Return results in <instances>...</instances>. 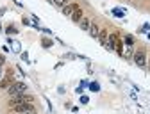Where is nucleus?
I'll use <instances>...</instances> for the list:
<instances>
[{"mask_svg":"<svg viewBox=\"0 0 150 114\" xmlns=\"http://www.w3.org/2000/svg\"><path fill=\"white\" fill-rule=\"evenodd\" d=\"M116 41H118V36H116V34H109L105 46H107L109 50H116Z\"/></svg>","mask_w":150,"mask_h":114,"instance_id":"obj_5","label":"nucleus"},{"mask_svg":"<svg viewBox=\"0 0 150 114\" xmlns=\"http://www.w3.org/2000/svg\"><path fill=\"white\" fill-rule=\"evenodd\" d=\"M20 103H34V96L32 94H27V93H22V94H16V96H11L9 100V107H16Z\"/></svg>","mask_w":150,"mask_h":114,"instance_id":"obj_1","label":"nucleus"},{"mask_svg":"<svg viewBox=\"0 0 150 114\" xmlns=\"http://www.w3.org/2000/svg\"><path fill=\"white\" fill-rule=\"evenodd\" d=\"M4 63H6V57H4V55H0V68L4 66Z\"/></svg>","mask_w":150,"mask_h":114,"instance_id":"obj_14","label":"nucleus"},{"mask_svg":"<svg viewBox=\"0 0 150 114\" xmlns=\"http://www.w3.org/2000/svg\"><path fill=\"white\" fill-rule=\"evenodd\" d=\"M79 25H81V29H82V30H89V25H91V20H88V18H82V20L79 22Z\"/></svg>","mask_w":150,"mask_h":114,"instance_id":"obj_10","label":"nucleus"},{"mask_svg":"<svg viewBox=\"0 0 150 114\" xmlns=\"http://www.w3.org/2000/svg\"><path fill=\"white\" fill-rule=\"evenodd\" d=\"M77 7H79L77 4H66V6L63 7V14H64V16H71V14H73V11L77 9Z\"/></svg>","mask_w":150,"mask_h":114,"instance_id":"obj_6","label":"nucleus"},{"mask_svg":"<svg viewBox=\"0 0 150 114\" xmlns=\"http://www.w3.org/2000/svg\"><path fill=\"white\" fill-rule=\"evenodd\" d=\"M98 39H100V43L105 46V43H107V32H105V30H100V34H98Z\"/></svg>","mask_w":150,"mask_h":114,"instance_id":"obj_11","label":"nucleus"},{"mask_svg":"<svg viewBox=\"0 0 150 114\" xmlns=\"http://www.w3.org/2000/svg\"><path fill=\"white\" fill-rule=\"evenodd\" d=\"M148 61H150V57H148Z\"/></svg>","mask_w":150,"mask_h":114,"instance_id":"obj_16","label":"nucleus"},{"mask_svg":"<svg viewBox=\"0 0 150 114\" xmlns=\"http://www.w3.org/2000/svg\"><path fill=\"white\" fill-rule=\"evenodd\" d=\"M16 114H36V107L34 103H20L16 107H11Z\"/></svg>","mask_w":150,"mask_h":114,"instance_id":"obj_3","label":"nucleus"},{"mask_svg":"<svg viewBox=\"0 0 150 114\" xmlns=\"http://www.w3.org/2000/svg\"><path fill=\"white\" fill-rule=\"evenodd\" d=\"M82 18H84V13H82V9H81V7H77V9L73 11V14H71V20H73L75 23H79Z\"/></svg>","mask_w":150,"mask_h":114,"instance_id":"obj_7","label":"nucleus"},{"mask_svg":"<svg viewBox=\"0 0 150 114\" xmlns=\"http://www.w3.org/2000/svg\"><path fill=\"white\" fill-rule=\"evenodd\" d=\"M134 63L139 66V68H145L146 66V53H145V50L143 48H139L138 52H134Z\"/></svg>","mask_w":150,"mask_h":114,"instance_id":"obj_4","label":"nucleus"},{"mask_svg":"<svg viewBox=\"0 0 150 114\" xmlns=\"http://www.w3.org/2000/svg\"><path fill=\"white\" fill-rule=\"evenodd\" d=\"M2 75H4V71H2V68H0V79H2Z\"/></svg>","mask_w":150,"mask_h":114,"instance_id":"obj_15","label":"nucleus"},{"mask_svg":"<svg viewBox=\"0 0 150 114\" xmlns=\"http://www.w3.org/2000/svg\"><path fill=\"white\" fill-rule=\"evenodd\" d=\"M98 34H100V27L97 23H91L89 25V36L91 37H98Z\"/></svg>","mask_w":150,"mask_h":114,"instance_id":"obj_8","label":"nucleus"},{"mask_svg":"<svg viewBox=\"0 0 150 114\" xmlns=\"http://www.w3.org/2000/svg\"><path fill=\"white\" fill-rule=\"evenodd\" d=\"M9 96H16V94H22V93H27V84L25 82H13L7 89Z\"/></svg>","mask_w":150,"mask_h":114,"instance_id":"obj_2","label":"nucleus"},{"mask_svg":"<svg viewBox=\"0 0 150 114\" xmlns=\"http://www.w3.org/2000/svg\"><path fill=\"white\" fill-rule=\"evenodd\" d=\"M52 2H54V6H57V7H64L68 4V0H52Z\"/></svg>","mask_w":150,"mask_h":114,"instance_id":"obj_12","label":"nucleus"},{"mask_svg":"<svg viewBox=\"0 0 150 114\" xmlns=\"http://www.w3.org/2000/svg\"><path fill=\"white\" fill-rule=\"evenodd\" d=\"M11 84H13V79L9 77V75H7L4 80H0V87H2V89H9V86H11Z\"/></svg>","mask_w":150,"mask_h":114,"instance_id":"obj_9","label":"nucleus"},{"mask_svg":"<svg viewBox=\"0 0 150 114\" xmlns=\"http://www.w3.org/2000/svg\"><path fill=\"white\" fill-rule=\"evenodd\" d=\"M125 45H127V46H132V45H134L132 36H125Z\"/></svg>","mask_w":150,"mask_h":114,"instance_id":"obj_13","label":"nucleus"}]
</instances>
